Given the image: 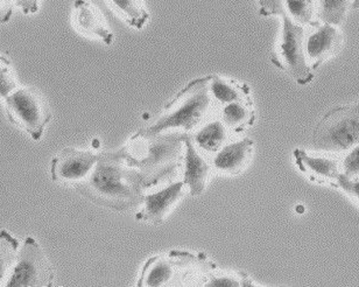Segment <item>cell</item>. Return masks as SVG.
<instances>
[{
  "label": "cell",
  "mask_w": 359,
  "mask_h": 287,
  "mask_svg": "<svg viewBox=\"0 0 359 287\" xmlns=\"http://www.w3.org/2000/svg\"><path fill=\"white\" fill-rule=\"evenodd\" d=\"M74 187L95 203L114 211H130L144 202L142 175L128 166L121 149L100 153L88 177Z\"/></svg>",
  "instance_id": "1"
},
{
  "label": "cell",
  "mask_w": 359,
  "mask_h": 287,
  "mask_svg": "<svg viewBox=\"0 0 359 287\" xmlns=\"http://www.w3.org/2000/svg\"><path fill=\"white\" fill-rule=\"evenodd\" d=\"M187 132H163L156 135L135 133L121 149L125 161L142 175L145 188H152L181 168Z\"/></svg>",
  "instance_id": "2"
},
{
  "label": "cell",
  "mask_w": 359,
  "mask_h": 287,
  "mask_svg": "<svg viewBox=\"0 0 359 287\" xmlns=\"http://www.w3.org/2000/svg\"><path fill=\"white\" fill-rule=\"evenodd\" d=\"M209 76L187 84L177 96L165 105L163 112L151 124L140 128L137 135H156L170 130L189 133L210 119L217 109L209 91Z\"/></svg>",
  "instance_id": "3"
},
{
  "label": "cell",
  "mask_w": 359,
  "mask_h": 287,
  "mask_svg": "<svg viewBox=\"0 0 359 287\" xmlns=\"http://www.w3.org/2000/svg\"><path fill=\"white\" fill-rule=\"evenodd\" d=\"M215 267L204 253L194 255L173 250L146 262L139 287L197 286L201 278Z\"/></svg>",
  "instance_id": "4"
},
{
  "label": "cell",
  "mask_w": 359,
  "mask_h": 287,
  "mask_svg": "<svg viewBox=\"0 0 359 287\" xmlns=\"http://www.w3.org/2000/svg\"><path fill=\"white\" fill-rule=\"evenodd\" d=\"M359 145V100L334 107L322 117L311 135L316 151L343 153Z\"/></svg>",
  "instance_id": "5"
},
{
  "label": "cell",
  "mask_w": 359,
  "mask_h": 287,
  "mask_svg": "<svg viewBox=\"0 0 359 287\" xmlns=\"http://www.w3.org/2000/svg\"><path fill=\"white\" fill-rule=\"evenodd\" d=\"M283 33L271 54L274 66L288 74L297 84L307 86L314 80V70L308 63L304 47V26L283 14Z\"/></svg>",
  "instance_id": "6"
},
{
  "label": "cell",
  "mask_w": 359,
  "mask_h": 287,
  "mask_svg": "<svg viewBox=\"0 0 359 287\" xmlns=\"http://www.w3.org/2000/svg\"><path fill=\"white\" fill-rule=\"evenodd\" d=\"M3 100L8 119L34 140H40L52 119V112L43 98L34 89L19 86Z\"/></svg>",
  "instance_id": "7"
},
{
  "label": "cell",
  "mask_w": 359,
  "mask_h": 287,
  "mask_svg": "<svg viewBox=\"0 0 359 287\" xmlns=\"http://www.w3.org/2000/svg\"><path fill=\"white\" fill-rule=\"evenodd\" d=\"M54 272L34 239L27 237L1 287H52Z\"/></svg>",
  "instance_id": "8"
},
{
  "label": "cell",
  "mask_w": 359,
  "mask_h": 287,
  "mask_svg": "<svg viewBox=\"0 0 359 287\" xmlns=\"http://www.w3.org/2000/svg\"><path fill=\"white\" fill-rule=\"evenodd\" d=\"M342 44V33L335 25L316 21L309 26L304 38V47L311 69L315 72L322 63L336 55Z\"/></svg>",
  "instance_id": "9"
},
{
  "label": "cell",
  "mask_w": 359,
  "mask_h": 287,
  "mask_svg": "<svg viewBox=\"0 0 359 287\" xmlns=\"http://www.w3.org/2000/svg\"><path fill=\"white\" fill-rule=\"evenodd\" d=\"M100 159V153L81 149H65L55 156L50 166L52 179L75 186L88 177Z\"/></svg>",
  "instance_id": "10"
},
{
  "label": "cell",
  "mask_w": 359,
  "mask_h": 287,
  "mask_svg": "<svg viewBox=\"0 0 359 287\" xmlns=\"http://www.w3.org/2000/svg\"><path fill=\"white\" fill-rule=\"evenodd\" d=\"M186 189V185L180 180L153 193L145 194L142 202L144 207L137 214V220L156 225H163L167 215L182 199Z\"/></svg>",
  "instance_id": "11"
},
{
  "label": "cell",
  "mask_w": 359,
  "mask_h": 287,
  "mask_svg": "<svg viewBox=\"0 0 359 287\" xmlns=\"http://www.w3.org/2000/svg\"><path fill=\"white\" fill-rule=\"evenodd\" d=\"M181 168L183 184L186 185L190 195L200 196L204 192L212 166L204 158L203 153L195 146L189 133L184 139V154Z\"/></svg>",
  "instance_id": "12"
},
{
  "label": "cell",
  "mask_w": 359,
  "mask_h": 287,
  "mask_svg": "<svg viewBox=\"0 0 359 287\" xmlns=\"http://www.w3.org/2000/svg\"><path fill=\"white\" fill-rule=\"evenodd\" d=\"M255 142L251 139H242L226 142L211 159V166L219 173L239 175L248 168L253 156Z\"/></svg>",
  "instance_id": "13"
},
{
  "label": "cell",
  "mask_w": 359,
  "mask_h": 287,
  "mask_svg": "<svg viewBox=\"0 0 359 287\" xmlns=\"http://www.w3.org/2000/svg\"><path fill=\"white\" fill-rule=\"evenodd\" d=\"M293 156L297 168L309 180L316 184L339 187L337 180L341 172H339V163L337 160L311 156L304 149H295Z\"/></svg>",
  "instance_id": "14"
},
{
  "label": "cell",
  "mask_w": 359,
  "mask_h": 287,
  "mask_svg": "<svg viewBox=\"0 0 359 287\" xmlns=\"http://www.w3.org/2000/svg\"><path fill=\"white\" fill-rule=\"evenodd\" d=\"M74 21L82 34L100 39L107 46L114 42V34L107 26V21L100 11L88 0H75Z\"/></svg>",
  "instance_id": "15"
},
{
  "label": "cell",
  "mask_w": 359,
  "mask_h": 287,
  "mask_svg": "<svg viewBox=\"0 0 359 287\" xmlns=\"http://www.w3.org/2000/svg\"><path fill=\"white\" fill-rule=\"evenodd\" d=\"M231 133L222 123L221 119L205 121L191 135L194 144L201 152L205 154H215L229 142Z\"/></svg>",
  "instance_id": "16"
},
{
  "label": "cell",
  "mask_w": 359,
  "mask_h": 287,
  "mask_svg": "<svg viewBox=\"0 0 359 287\" xmlns=\"http://www.w3.org/2000/svg\"><path fill=\"white\" fill-rule=\"evenodd\" d=\"M219 119L231 135H239L256 121V111L251 100H239L219 107Z\"/></svg>",
  "instance_id": "17"
},
{
  "label": "cell",
  "mask_w": 359,
  "mask_h": 287,
  "mask_svg": "<svg viewBox=\"0 0 359 287\" xmlns=\"http://www.w3.org/2000/svg\"><path fill=\"white\" fill-rule=\"evenodd\" d=\"M209 91L217 109L233 102L252 100L248 84L218 75H211Z\"/></svg>",
  "instance_id": "18"
},
{
  "label": "cell",
  "mask_w": 359,
  "mask_h": 287,
  "mask_svg": "<svg viewBox=\"0 0 359 287\" xmlns=\"http://www.w3.org/2000/svg\"><path fill=\"white\" fill-rule=\"evenodd\" d=\"M107 5L131 27L142 29L149 14L142 0H105Z\"/></svg>",
  "instance_id": "19"
},
{
  "label": "cell",
  "mask_w": 359,
  "mask_h": 287,
  "mask_svg": "<svg viewBox=\"0 0 359 287\" xmlns=\"http://www.w3.org/2000/svg\"><path fill=\"white\" fill-rule=\"evenodd\" d=\"M198 286L202 287H246L255 286L245 272H223L215 265L201 278Z\"/></svg>",
  "instance_id": "20"
},
{
  "label": "cell",
  "mask_w": 359,
  "mask_h": 287,
  "mask_svg": "<svg viewBox=\"0 0 359 287\" xmlns=\"http://www.w3.org/2000/svg\"><path fill=\"white\" fill-rule=\"evenodd\" d=\"M350 7H353V0H316V20L339 26Z\"/></svg>",
  "instance_id": "21"
},
{
  "label": "cell",
  "mask_w": 359,
  "mask_h": 287,
  "mask_svg": "<svg viewBox=\"0 0 359 287\" xmlns=\"http://www.w3.org/2000/svg\"><path fill=\"white\" fill-rule=\"evenodd\" d=\"M301 25L311 26L316 22V0H283V13Z\"/></svg>",
  "instance_id": "22"
},
{
  "label": "cell",
  "mask_w": 359,
  "mask_h": 287,
  "mask_svg": "<svg viewBox=\"0 0 359 287\" xmlns=\"http://www.w3.org/2000/svg\"><path fill=\"white\" fill-rule=\"evenodd\" d=\"M1 250L6 253V260H1V279L4 281L6 279L7 276L10 274L12 267H13L14 263H15V258H11V256L17 257L15 255L18 249V241L13 239L8 232L3 230L1 232Z\"/></svg>",
  "instance_id": "23"
},
{
  "label": "cell",
  "mask_w": 359,
  "mask_h": 287,
  "mask_svg": "<svg viewBox=\"0 0 359 287\" xmlns=\"http://www.w3.org/2000/svg\"><path fill=\"white\" fill-rule=\"evenodd\" d=\"M40 0H1V21L8 20L14 7H19L25 14L36 13Z\"/></svg>",
  "instance_id": "24"
},
{
  "label": "cell",
  "mask_w": 359,
  "mask_h": 287,
  "mask_svg": "<svg viewBox=\"0 0 359 287\" xmlns=\"http://www.w3.org/2000/svg\"><path fill=\"white\" fill-rule=\"evenodd\" d=\"M0 79H1V86L0 87H1V97L3 98L19 87L13 69L11 67L10 61L5 59V56H1V75H0Z\"/></svg>",
  "instance_id": "25"
},
{
  "label": "cell",
  "mask_w": 359,
  "mask_h": 287,
  "mask_svg": "<svg viewBox=\"0 0 359 287\" xmlns=\"http://www.w3.org/2000/svg\"><path fill=\"white\" fill-rule=\"evenodd\" d=\"M342 173L349 178H359V145L349 149V153L343 159Z\"/></svg>",
  "instance_id": "26"
},
{
  "label": "cell",
  "mask_w": 359,
  "mask_h": 287,
  "mask_svg": "<svg viewBox=\"0 0 359 287\" xmlns=\"http://www.w3.org/2000/svg\"><path fill=\"white\" fill-rule=\"evenodd\" d=\"M337 185L342 191L346 192L350 197H353L359 204V178H349L341 172Z\"/></svg>",
  "instance_id": "27"
},
{
  "label": "cell",
  "mask_w": 359,
  "mask_h": 287,
  "mask_svg": "<svg viewBox=\"0 0 359 287\" xmlns=\"http://www.w3.org/2000/svg\"><path fill=\"white\" fill-rule=\"evenodd\" d=\"M259 4V13L263 17L283 15V0H257Z\"/></svg>",
  "instance_id": "28"
},
{
  "label": "cell",
  "mask_w": 359,
  "mask_h": 287,
  "mask_svg": "<svg viewBox=\"0 0 359 287\" xmlns=\"http://www.w3.org/2000/svg\"><path fill=\"white\" fill-rule=\"evenodd\" d=\"M353 10H359V0H353Z\"/></svg>",
  "instance_id": "29"
}]
</instances>
